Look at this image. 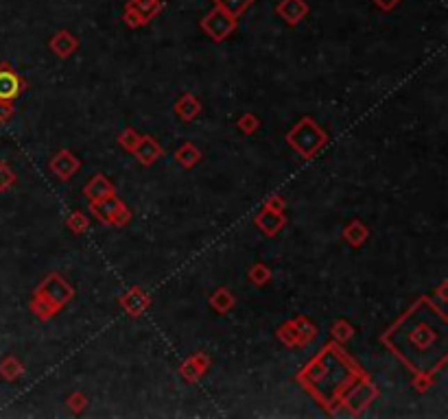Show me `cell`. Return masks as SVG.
<instances>
[{
  "mask_svg": "<svg viewBox=\"0 0 448 419\" xmlns=\"http://www.w3.org/2000/svg\"><path fill=\"white\" fill-rule=\"evenodd\" d=\"M206 28L210 31L212 35H225L227 31L232 28V15L225 13L223 9L212 11L206 18Z\"/></svg>",
  "mask_w": 448,
  "mask_h": 419,
  "instance_id": "1",
  "label": "cell"
},
{
  "mask_svg": "<svg viewBox=\"0 0 448 419\" xmlns=\"http://www.w3.org/2000/svg\"><path fill=\"white\" fill-rule=\"evenodd\" d=\"M278 11H280L289 22H298L306 13V3L304 0H282Z\"/></svg>",
  "mask_w": 448,
  "mask_h": 419,
  "instance_id": "2",
  "label": "cell"
},
{
  "mask_svg": "<svg viewBox=\"0 0 448 419\" xmlns=\"http://www.w3.org/2000/svg\"><path fill=\"white\" fill-rule=\"evenodd\" d=\"M18 92V79L11 72H0V99H11Z\"/></svg>",
  "mask_w": 448,
  "mask_h": 419,
  "instance_id": "3",
  "label": "cell"
},
{
  "mask_svg": "<svg viewBox=\"0 0 448 419\" xmlns=\"http://www.w3.org/2000/svg\"><path fill=\"white\" fill-rule=\"evenodd\" d=\"M250 3H252V0H219L221 9L225 13H230V15H239Z\"/></svg>",
  "mask_w": 448,
  "mask_h": 419,
  "instance_id": "4",
  "label": "cell"
},
{
  "mask_svg": "<svg viewBox=\"0 0 448 419\" xmlns=\"http://www.w3.org/2000/svg\"><path fill=\"white\" fill-rule=\"evenodd\" d=\"M131 3H134L136 9L143 11L145 18H149V15H153V13L160 11V3H158V0H131Z\"/></svg>",
  "mask_w": 448,
  "mask_h": 419,
  "instance_id": "5",
  "label": "cell"
},
{
  "mask_svg": "<svg viewBox=\"0 0 448 419\" xmlns=\"http://www.w3.org/2000/svg\"><path fill=\"white\" fill-rule=\"evenodd\" d=\"M374 3L383 9H392L394 5H398V0H374Z\"/></svg>",
  "mask_w": 448,
  "mask_h": 419,
  "instance_id": "6",
  "label": "cell"
}]
</instances>
